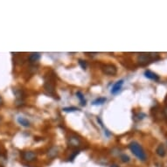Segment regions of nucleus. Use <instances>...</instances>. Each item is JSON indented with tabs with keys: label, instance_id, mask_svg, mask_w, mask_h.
Returning <instances> with one entry per match:
<instances>
[{
	"label": "nucleus",
	"instance_id": "obj_1",
	"mask_svg": "<svg viewBox=\"0 0 167 167\" xmlns=\"http://www.w3.org/2000/svg\"><path fill=\"white\" fill-rule=\"evenodd\" d=\"M158 59H159V54L158 53H149V54L143 53L138 56L137 61L141 66H146Z\"/></svg>",
	"mask_w": 167,
	"mask_h": 167
},
{
	"label": "nucleus",
	"instance_id": "obj_2",
	"mask_svg": "<svg viewBox=\"0 0 167 167\" xmlns=\"http://www.w3.org/2000/svg\"><path fill=\"white\" fill-rule=\"evenodd\" d=\"M129 148L130 150L131 151V152L133 153L134 155L140 160L142 161H145L146 160V153L144 152L143 149L142 148V146L136 143V142H131L129 145Z\"/></svg>",
	"mask_w": 167,
	"mask_h": 167
},
{
	"label": "nucleus",
	"instance_id": "obj_3",
	"mask_svg": "<svg viewBox=\"0 0 167 167\" xmlns=\"http://www.w3.org/2000/svg\"><path fill=\"white\" fill-rule=\"evenodd\" d=\"M44 88L46 89V91L52 95V96H54V91H55V82H54V78H52L51 76H49L48 80H46L45 81V84H44Z\"/></svg>",
	"mask_w": 167,
	"mask_h": 167
},
{
	"label": "nucleus",
	"instance_id": "obj_4",
	"mask_svg": "<svg viewBox=\"0 0 167 167\" xmlns=\"http://www.w3.org/2000/svg\"><path fill=\"white\" fill-rule=\"evenodd\" d=\"M67 143H68L69 146L76 148V147H79V146L81 144V138H80L77 135H75V134H71V135L68 136Z\"/></svg>",
	"mask_w": 167,
	"mask_h": 167
},
{
	"label": "nucleus",
	"instance_id": "obj_5",
	"mask_svg": "<svg viewBox=\"0 0 167 167\" xmlns=\"http://www.w3.org/2000/svg\"><path fill=\"white\" fill-rule=\"evenodd\" d=\"M102 72L107 75H115L117 73V68L113 64H106L102 67Z\"/></svg>",
	"mask_w": 167,
	"mask_h": 167
},
{
	"label": "nucleus",
	"instance_id": "obj_6",
	"mask_svg": "<svg viewBox=\"0 0 167 167\" xmlns=\"http://www.w3.org/2000/svg\"><path fill=\"white\" fill-rule=\"evenodd\" d=\"M21 156H22V158L24 160L27 161V162L34 161L36 159V158H37L36 154L34 153V151H24V152H22Z\"/></svg>",
	"mask_w": 167,
	"mask_h": 167
},
{
	"label": "nucleus",
	"instance_id": "obj_7",
	"mask_svg": "<svg viewBox=\"0 0 167 167\" xmlns=\"http://www.w3.org/2000/svg\"><path fill=\"white\" fill-rule=\"evenodd\" d=\"M123 84V80L118 81L117 82H116V83L114 84V86L112 87V89H111V94H113V95L117 94V93L120 91V89L122 88Z\"/></svg>",
	"mask_w": 167,
	"mask_h": 167
},
{
	"label": "nucleus",
	"instance_id": "obj_8",
	"mask_svg": "<svg viewBox=\"0 0 167 167\" xmlns=\"http://www.w3.org/2000/svg\"><path fill=\"white\" fill-rule=\"evenodd\" d=\"M144 75H145L146 78L151 79V80H153V81H158V80H159L158 75L157 74H155V73L150 71V70L145 71V72H144Z\"/></svg>",
	"mask_w": 167,
	"mask_h": 167
},
{
	"label": "nucleus",
	"instance_id": "obj_9",
	"mask_svg": "<svg viewBox=\"0 0 167 167\" xmlns=\"http://www.w3.org/2000/svg\"><path fill=\"white\" fill-rule=\"evenodd\" d=\"M58 153H59V149L57 147L54 146V147H52L48 150L47 155L50 158H54L58 155Z\"/></svg>",
	"mask_w": 167,
	"mask_h": 167
},
{
	"label": "nucleus",
	"instance_id": "obj_10",
	"mask_svg": "<svg viewBox=\"0 0 167 167\" xmlns=\"http://www.w3.org/2000/svg\"><path fill=\"white\" fill-rule=\"evenodd\" d=\"M156 152H157V154H158L159 157H162V158L165 157L166 151V148H165L164 144H159V145L158 146L157 150H156Z\"/></svg>",
	"mask_w": 167,
	"mask_h": 167
},
{
	"label": "nucleus",
	"instance_id": "obj_11",
	"mask_svg": "<svg viewBox=\"0 0 167 167\" xmlns=\"http://www.w3.org/2000/svg\"><path fill=\"white\" fill-rule=\"evenodd\" d=\"M39 59H40V54H39V53H33V54H31V55L29 56V61H30V62H32V63L37 62Z\"/></svg>",
	"mask_w": 167,
	"mask_h": 167
},
{
	"label": "nucleus",
	"instance_id": "obj_12",
	"mask_svg": "<svg viewBox=\"0 0 167 167\" xmlns=\"http://www.w3.org/2000/svg\"><path fill=\"white\" fill-rule=\"evenodd\" d=\"M18 122H19V124H21V125L24 126V127H29V126H30V122H29L27 119H26L25 117L19 116V117L18 118Z\"/></svg>",
	"mask_w": 167,
	"mask_h": 167
},
{
	"label": "nucleus",
	"instance_id": "obj_13",
	"mask_svg": "<svg viewBox=\"0 0 167 167\" xmlns=\"http://www.w3.org/2000/svg\"><path fill=\"white\" fill-rule=\"evenodd\" d=\"M76 96H77V97L80 99L81 104L82 106H85V105H86V100L84 99V96H83L82 93H81V92H80V91H78V92L76 93Z\"/></svg>",
	"mask_w": 167,
	"mask_h": 167
},
{
	"label": "nucleus",
	"instance_id": "obj_14",
	"mask_svg": "<svg viewBox=\"0 0 167 167\" xmlns=\"http://www.w3.org/2000/svg\"><path fill=\"white\" fill-rule=\"evenodd\" d=\"M105 101H106V98H105V97H100V98L96 99L93 103H94V105H101V104H103Z\"/></svg>",
	"mask_w": 167,
	"mask_h": 167
},
{
	"label": "nucleus",
	"instance_id": "obj_15",
	"mask_svg": "<svg viewBox=\"0 0 167 167\" xmlns=\"http://www.w3.org/2000/svg\"><path fill=\"white\" fill-rule=\"evenodd\" d=\"M120 158H121V160H122V162H123V163H128V162H130V158L126 155V154H123V155H121L120 156Z\"/></svg>",
	"mask_w": 167,
	"mask_h": 167
},
{
	"label": "nucleus",
	"instance_id": "obj_16",
	"mask_svg": "<svg viewBox=\"0 0 167 167\" xmlns=\"http://www.w3.org/2000/svg\"><path fill=\"white\" fill-rule=\"evenodd\" d=\"M63 110L65 112H73V111H76V110H79L78 108H75V107H67V108H64Z\"/></svg>",
	"mask_w": 167,
	"mask_h": 167
},
{
	"label": "nucleus",
	"instance_id": "obj_17",
	"mask_svg": "<svg viewBox=\"0 0 167 167\" xmlns=\"http://www.w3.org/2000/svg\"><path fill=\"white\" fill-rule=\"evenodd\" d=\"M144 116H145V115H144L143 113H140V114H137L135 117H137V120H141V119H143Z\"/></svg>",
	"mask_w": 167,
	"mask_h": 167
},
{
	"label": "nucleus",
	"instance_id": "obj_18",
	"mask_svg": "<svg viewBox=\"0 0 167 167\" xmlns=\"http://www.w3.org/2000/svg\"><path fill=\"white\" fill-rule=\"evenodd\" d=\"M79 63H80V65L81 66V67H82L83 69H85L86 67H87L86 62H85V61H81V60H80V61H79Z\"/></svg>",
	"mask_w": 167,
	"mask_h": 167
},
{
	"label": "nucleus",
	"instance_id": "obj_19",
	"mask_svg": "<svg viewBox=\"0 0 167 167\" xmlns=\"http://www.w3.org/2000/svg\"><path fill=\"white\" fill-rule=\"evenodd\" d=\"M164 113H165V116L167 117V107L165 108V110H164Z\"/></svg>",
	"mask_w": 167,
	"mask_h": 167
},
{
	"label": "nucleus",
	"instance_id": "obj_20",
	"mask_svg": "<svg viewBox=\"0 0 167 167\" xmlns=\"http://www.w3.org/2000/svg\"><path fill=\"white\" fill-rule=\"evenodd\" d=\"M3 104V98H2V96H0V105H2Z\"/></svg>",
	"mask_w": 167,
	"mask_h": 167
},
{
	"label": "nucleus",
	"instance_id": "obj_21",
	"mask_svg": "<svg viewBox=\"0 0 167 167\" xmlns=\"http://www.w3.org/2000/svg\"><path fill=\"white\" fill-rule=\"evenodd\" d=\"M110 167H119V166H118L117 165H112Z\"/></svg>",
	"mask_w": 167,
	"mask_h": 167
},
{
	"label": "nucleus",
	"instance_id": "obj_22",
	"mask_svg": "<svg viewBox=\"0 0 167 167\" xmlns=\"http://www.w3.org/2000/svg\"><path fill=\"white\" fill-rule=\"evenodd\" d=\"M0 121H1V117H0Z\"/></svg>",
	"mask_w": 167,
	"mask_h": 167
}]
</instances>
